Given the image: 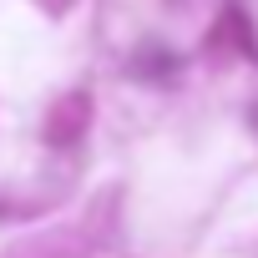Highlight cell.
Segmentation results:
<instances>
[{"label": "cell", "instance_id": "1", "mask_svg": "<svg viewBox=\"0 0 258 258\" xmlns=\"http://www.w3.org/2000/svg\"><path fill=\"white\" fill-rule=\"evenodd\" d=\"M86 121H91V96H81V91L61 96V101L51 106V116H46V142H56V147L76 142V137L86 132Z\"/></svg>", "mask_w": 258, "mask_h": 258}, {"label": "cell", "instance_id": "2", "mask_svg": "<svg viewBox=\"0 0 258 258\" xmlns=\"http://www.w3.org/2000/svg\"><path fill=\"white\" fill-rule=\"evenodd\" d=\"M208 46H213V51L233 46V51H248V56L258 61V46H253V31H248V21H243V11H238V6H228V11H223V21H218V31L208 36Z\"/></svg>", "mask_w": 258, "mask_h": 258}, {"label": "cell", "instance_id": "3", "mask_svg": "<svg viewBox=\"0 0 258 258\" xmlns=\"http://www.w3.org/2000/svg\"><path fill=\"white\" fill-rule=\"evenodd\" d=\"M132 71H137V76H172V71H177V56H172V51H142Z\"/></svg>", "mask_w": 258, "mask_h": 258}, {"label": "cell", "instance_id": "4", "mask_svg": "<svg viewBox=\"0 0 258 258\" xmlns=\"http://www.w3.org/2000/svg\"><path fill=\"white\" fill-rule=\"evenodd\" d=\"M41 6H46V11H66V6H71V0H41Z\"/></svg>", "mask_w": 258, "mask_h": 258}]
</instances>
